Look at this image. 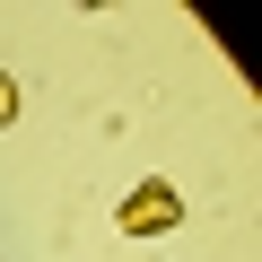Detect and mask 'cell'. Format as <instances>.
<instances>
[{
  "mask_svg": "<svg viewBox=\"0 0 262 262\" xmlns=\"http://www.w3.org/2000/svg\"><path fill=\"white\" fill-rule=\"evenodd\" d=\"M114 227L149 245V236L184 227V192H175V184H158V175H149V184H131V192H122V210H114Z\"/></svg>",
  "mask_w": 262,
  "mask_h": 262,
  "instance_id": "1",
  "label": "cell"
},
{
  "mask_svg": "<svg viewBox=\"0 0 262 262\" xmlns=\"http://www.w3.org/2000/svg\"><path fill=\"white\" fill-rule=\"evenodd\" d=\"M9 122H18V79L0 70V131H9Z\"/></svg>",
  "mask_w": 262,
  "mask_h": 262,
  "instance_id": "2",
  "label": "cell"
}]
</instances>
